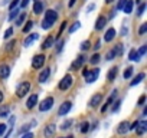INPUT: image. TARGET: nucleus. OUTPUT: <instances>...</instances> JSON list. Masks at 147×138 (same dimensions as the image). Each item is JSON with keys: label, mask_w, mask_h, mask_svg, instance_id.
<instances>
[{"label": "nucleus", "mask_w": 147, "mask_h": 138, "mask_svg": "<svg viewBox=\"0 0 147 138\" xmlns=\"http://www.w3.org/2000/svg\"><path fill=\"white\" fill-rule=\"evenodd\" d=\"M56 19H58V13L55 12V10H46V13H45V17H43V22H42V29L43 30H48V29H51L52 26H53V23L56 22Z\"/></svg>", "instance_id": "obj_1"}, {"label": "nucleus", "mask_w": 147, "mask_h": 138, "mask_svg": "<svg viewBox=\"0 0 147 138\" xmlns=\"http://www.w3.org/2000/svg\"><path fill=\"white\" fill-rule=\"evenodd\" d=\"M29 91H30V82L25 81V82H22V84L18 85V88H16V96L18 98H23Z\"/></svg>", "instance_id": "obj_2"}, {"label": "nucleus", "mask_w": 147, "mask_h": 138, "mask_svg": "<svg viewBox=\"0 0 147 138\" xmlns=\"http://www.w3.org/2000/svg\"><path fill=\"white\" fill-rule=\"evenodd\" d=\"M45 60H46V56H45L43 53L35 55L33 59H32V68H33V69H40V68L43 66Z\"/></svg>", "instance_id": "obj_3"}, {"label": "nucleus", "mask_w": 147, "mask_h": 138, "mask_svg": "<svg viewBox=\"0 0 147 138\" xmlns=\"http://www.w3.org/2000/svg\"><path fill=\"white\" fill-rule=\"evenodd\" d=\"M71 85H72V76H71L69 74H66V75L59 81L58 88H59L61 91H66V89H69V88H71Z\"/></svg>", "instance_id": "obj_4"}, {"label": "nucleus", "mask_w": 147, "mask_h": 138, "mask_svg": "<svg viewBox=\"0 0 147 138\" xmlns=\"http://www.w3.org/2000/svg\"><path fill=\"white\" fill-rule=\"evenodd\" d=\"M98 75H100V69L98 68H94V69H90L85 75V81L88 84H94L97 79H98Z\"/></svg>", "instance_id": "obj_5"}, {"label": "nucleus", "mask_w": 147, "mask_h": 138, "mask_svg": "<svg viewBox=\"0 0 147 138\" xmlns=\"http://www.w3.org/2000/svg\"><path fill=\"white\" fill-rule=\"evenodd\" d=\"M52 107H53V98H52V96H48V98H45V99L39 104V111H40V112H46V111H49Z\"/></svg>", "instance_id": "obj_6"}, {"label": "nucleus", "mask_w": 147, "mask_h": 138, "mask_svg": "<svg viewBox=\"0 0 147 138\" xmlns=\"http://www.w3.org/2000/svg\"><path fill=\"white\" fill-rule=\"evenodd\" d=\"M71 108H72V102H71V101H65V102L59 107V109H58V115H59V117H65V115L71 111Z\"/></svg>", "instance_id": "obj_7"}, {"label": "nucleus", "mask_w": 147, "mask_h": 138, "mask_svg": "<svg viewBox=\"0 0 147 138\" xmlns=\"http://www.w3.org/2000/svg\"><path fill=\"white\" fill-rule=\"evenodd\" d=\"M84 62H85V56L84 55H80L75 60L71 63V71H78V69L84 65Z\"/></svg>", "instance_id": "obj_8"}, {"label": "nucleus", "mask_w": 147, "mask_h": 138, "mask_svg": "<svg viewBox=\"0 0 147 138\" xmlns=\"http://www.w3.org/2000/svg\"><path fill=\"white\" fill-rule=\"evenodd\" d=\"M115 96H117V89H114V91H113V94H111V95L108 96L107 102H105V104H104V105L101 107V112H105V111L108 109V107H110V105H113V102H114Z\"/></svg>", "instance_id": "obj_9"}, {"label": "nucleus", "mask_w": 147, "mask_h": 138, "mask_svg": "<svg viewBox=\"0 0 147 138\" xmlns=\"http://www.w3.org/2000/svg\"><path fill=\"white\" fill-rule=\"evenodd\" d=\"M101 101H102V94H95V95H92V98L90 99V107H91V108H97V107L101 104Z\"/></svg>", "instance_id": "obj_10"}, {"label": "nucleus", "mask_w": 147, "mask_h": 138, "mask_svg": "<svg viewBox=\"0 0 147 138\" xmlns=\"http://www.w3.org/2000/svg\"><path fill=\"white\" fill-rule=\"evenodd\" d=\"M9 75H10L9 65H0V78L6 79V78H9Z\"/></svg>", "instance_id": "obj_11"}, {"label": "nucleus", "mask_w": 147, "mask_h": 138, "mask_svg": "<svg viewBox=\"0 0 147 138\" xmlns=\"http://www.w3.org/2000/svg\"><path fill=\"white\" fill-rule=\"evenodd\" d=\"M49 75H51V69H49V68H45L43 71L39 74V78H38V81H39L40 84H43V82H46V81H48Z\"/></svg>", "instance_id": "obj_12"}, {"label": "nucleus", "mask_w": 147, "mask_h": 138, "mask_svg": "<svg viewBox=\"0 0 147 138\" xmlns=\"http://www.w3.org/2000/svg\"><path fill=\"white\" fill-rule=\"evenodd\" d=\"M36 105H38V95L33 94V95L29 96V99H28V102H26V108H28V109H32V108H35Z\"/></svg>", "instance_id": "obj_13"}, {"label": "nucleus", "mask_w": 147, "mask_h": 138, "mask_svg": "<svg viewBox=\"0 0 147 138\" xmlns=\"http://www.w3.org/2000/svg\"><path fill=\"white\" fill-rule=\"evenodd\" d=\"M55 131H56V125H55V124H49V125H46L43 134H45L46 138H51L52 135H55Z\"/></svg>", "instance_id": "obj_14"}, {"label": "nucleus", "mask_w": 147, "mask_h": 138, "mask_svg": "<svg viewBox=\"0 0 147 138\" xmlns=\"http://www.w3.org/2000/svg\"><path fill=\"white\" fill-rule=\"evenodd\" d=\"M115 35H117L115 29H114V27H110V29L105 32V35H104V40H105V42H111V40L115 38Z\"/></svg>", "instance_id": "obj_15"}, {"label": "nucleus", "mask_w": 147, "mask_h": 138, "mask_svg": "<svg viewBox=\"0 0 147 138\" xmlns=\"http://www.w3.org/2000/svg\"><path fill=\"white\" fill-rule=\"evenodd\" d=\"M105 25H107V17L100 16V17L97 19V22H95V29H97V30H101V29L105 27Z\"/></svg>", "instance_id": "obj_16"}, {"label": "nucleus", "mask_w": 147, "mask_h": 138, "mask_svg": "<svg viewBox=\"0 0 147 138\" xmlns=\"http://www.w3.org/2000/svg\"><path fill=\"white\" fill-rule=\"evenodd\" d=\"M53 43H55V38L53 36H48L45 40H43V43H42V49H49V48H52L53 46Z\"/></svg>", "instance_id": "obj_17"}, {"label": "nucleus", "mask_w": 147, "mask_h": 138, "mask_svg": "<svg viewBox=\"0 0 147 138\" xmlns=\"http://www.w3.org/2000/svg\"><path fill=\"white\" fill-rule=\"evenodd\" d=\"M128 127H130V124H128L127 121H123V122H120V125H118V128H117V132H118L120 135H123V134H125V132L128 131Z\"/></svg>", "instance_id": "obj_18"}, {"label": "nucleus", "mask_w": 147, "mask_h": 138, "mask_svg": "<svg viewBox=\"0 0 147 138\" xmlns=\"http://www.w3.org/2000/svg\"><path fill=\"white\" fill-rule=\"evenodd\" d=\"M117 72H118V68H117V66L111 68V69H110V72L107 74V81L113 82V81L115 79V76H117Z\"/></svg>", "instance_id": "obj_19"}, {"label": "nucleus", "mask_w": 147, "mask_h": 138, "mask_svg": "<svg viewBox=\"0 0 147 138\" xmlns=\"http://www.w3.org/2000/svg\"><path fill=\"white\" fill-rule=\"evenodd\" d=\"M146 131H147V122H146V121H141V122H138V127H137L136 132H137L138 135H143Z\"/></svg>", "instance_id": "obj_20"}, {"label": "nucleus", "mask_w": 147, "mask_h": 138, "mask_svg": "<svg viewBox=\"0 0 147 138\" xmlns=\"http://www.w3.org/2000/svg\"><path fill=\"white\" fill-rule=\"evenodd\" d=\"M144 76H146V74H144V72H140V74H138V75H137V76H136L133 81H131L130 86H136V85H138V84H140V82L144 79Z\"/></svg>", "instance_id": "obj_21"}, {"label": "nucleus", "mask_w": 147, "mask_h": 138, "mask_svg": "<svg viewBox=\"0 0 147 138\" xmlns=\"http://www.w3.org/2000/svg\"><path fill=\"white\" fill-rule=\"evenodd\" d=\"M133 6H134V2H133V0H127V3H125L124 7H123L124 13H125V15H130V13L133 12Z\"/></svg>", "instance_id": "obj_22"}, {"label": "nucleus", "mask_w": 147, "mask_h": 138, "mask_svg": "<svg viewBox=\"0 0 147 138\" xmlns=\"http://www.w3.org/2000/svg\"><path fill=\"white\" fill-rule=\"evenodd\" d=\"M38 38H39V36H38V33H32V35H29V36L26 38V40H25V46H26V48H28V46H30V45H32Z\"/></svg>", "instance_id": "obj_23"}, {"label": "nucleus", "mask_w": 147, "mask_h": 138, "mask_svg": "<svg viewBox=\"0 0 147 138\" xmlns=\"http://www.w3.org/2000/svg\"><path fill=\"white\" fill-rule=\"evenodd\" d=\"M128 59L133 60V62H138V60H140V55H138V52H137L136 49H131L130 53H128Z\"/></svg>", "instance_id": "obj_24"}, {"label": "nucleus", "mask_w": 147, "mask_h": 138, "mask_svg": "<svg viewBox=\"0 0 147 138\" xmlns=\"http://www.w3.org/2000/svg\"><path fill=\"white\" fill-rule=\"evenodd\" d=\"M42 10H43V3H42V2H35V5H33V12H35V15H40Z\"/></svg>", "instance_id": "obj_25"}, {"label": "nucleus", "mask_w": 147, "mask_h": 138, "mask_svg": "<svg viewBox=\"0 0 147 138\" xmlns=\"http://www.w3.org/2000/svg\"><path fill=\"white\" fill-rule=\"evenodd\" d=\"M35 124H36V121H33L32 124H26V125H23V127L19 129V132H18V134H19V137H20V135H23V134H26V132H29V128H30L32 125H35Z\"/></svg>", "instance_id": "obj_26"}, {"label": "nucleus", "mask_w": 147, "mask_h": 138, "mask_svg": "<svg viewBox=\"0 0 147 138\" xmlns=\"http://www.w3.org/2000/svg\"><path fill=\"white\" fill-rule=\"evenodd\" d=\"M131 75H133V66H128L125 71H124V74H123V78L124 79H128V78H131Z\"/></svg>", "instance_id": "obj_27"}, {"label": "nucleus", "mask_w": 147, "mask_h": 138, "mask_svg": "<svg viewBox=\"0 0 147 138\" xmlns=\"http://www.w3.org/2000/svg\"><path fill=\"white\" fill-rule=\"evenodd\" d=\"M9 112H10V108L9 107H2V108H0V117H2V118L7 117Z\"/></svg>", "instance_id": "obj_28"}, {"label": "nucleus", "mask_w": 147, "mask_h": 138, "mask_svg": "<svg viewBox=\"0 0 147 138\" xmlns=\"http://www.w3.org/2000/svg\"><path fill=\"white\" fill-rule=\"evenodd\" d=\"M100 60H101V56H100L98 53H94V55H92V58L90 59V63H91V65H97Z\"/></svg>", "instance_id": "obj_29"}, {"label": "nucleus", "mask_w": 147, "mask_h": 138, "mask_svg": "<svg viewBox=\"0 0 147 138\" xmlns=\"http://www.w3.org/2000/svg\"><path fill=\"white\" fill-rule=\"evenodd\" d=\"M114 52H115V55H123V53H124V46H123L121 43H118V45L114 48Z\"/></svg>", "instance_id": "obj_30"}, {"label": "nucleus", "mask_w": 147, "mask_h": 138, "mask_svg": "<svg viewBox=\"0 0 147 138\" xmlns=\"http://www.w3.org/2000/svg\"><path fill=\"white\" fill-rule=\"evenodd\" d=\"M80 27H81V23H80V22H75V23H74V25L69 27V30H68V32H69V33H74L75 30H78Z\"/></svg>", "instance_id": "obj_31"}, {"label": "nucleus", "mask_w": 147, "mask_h": 138, "mask_svg": "<svg viewBox=\"0 0 147 138\" xmlns=\"http://www.w3.org/2000/svg\"><path fill=\"white\" fill-rule=\"evenodd\" d=\"M63 45H65V40H61V39H58V43H56V49H55V52H56V53H59V52L62 50Z\"/></svg>", "instance_id": "obj_32"}, {"label": "nucleus", "mask_w": 147, "mask_h": 138, "mask_svg": "<svg viewBox=\"0 0 147 138\" xmlns=\"http://www.w3.org/2000/svg\"><path fill=\"white\" fill-rule=\"evenodd\" d=\"M88 131H90V122H87V121H85V122H82V124H81V132H82V134H85V132H88Z\"/></svg>", "instance_id": "obj_33"}, {"label": "nucleus", "mask_w": 147, "mask_h": 138, "mask_svg": "<svg viewBox=\"0 0 147 138\" xmlns=\"http://www.w3.org/2000/svg\"><path fill=\"white\" fill-rule=\"evenodd\" d=\"M146 7H147V5H146V3H141V5L138 6V10H137V16H143V13H144Z\"/></svg>", "instance_id": "obj_34"}, {"label": "nucleus", "mask_w": 147, "mask_h": 138, "mask_svg": "<svg viewBox=\"0 0 147 138\" xmlns=\"http://www.w3.org/2000/svg\"><path fill=\"white\" fill-rule=\"evenodd\" d=\"M25 19H26V13H22L20 16H18V19H16V25L20 26V25L25 22Z\"/></svg>", "instance_id": "obj_35"}, {"label": "nucleus", "mask_w": 147, "mask_h": 138, "mask_svg": "<svg viewBox=\"0 0 147 138\" xmlns=\"http://www.w3.org/2000/svg\"><path fill=\"white\" fill-rule=\"evenodd\" d=\"M90 48H91V42L90 40H84L81 43V50H88Z\"/></svg>", "instance_id": "obj_36"}, {"label": "nucleus", "mask_w": 147, "mask_h": 138, "mask_svg": "<svg viewBox=\"0 0 147 138\" xmlns=\"http://www.w3.org/2000/svg\"><path fill=\"white\" fill-rule=\"evenodd\" d=\"M71 124H72V119H66V121H63L62 125H61V129H68V128H71Z\"/></svg>", "instance_id": "obj_37"}, {"label": "nucleus", "mask_w": 147, "mask_h": 138, "mask_svg": "<svg viewBox=\"0 0 147 138\" xmlns=\"http://www.w3.org/2000/svg\"><path fill=\"white\" fill-rule=\"evenodd\" d=\"M12 13L9 15V20H13L18 15H19V12H20V9H13V10H10Z\"/></svg>", "instance_id": "obj_38"}, {"label": "nucleus", "mask_w": 147, "mask_h": 138, "mask_svg": "<svg viewBox=\"0 0 147 138\" xmlns=\"http://www.w3.org/2000/svg\"><path fill=\"white\" fill-rule=\"evenodd\" d=\"M115 56H117V55H115L114 49H111V50H108V52H107V56H105V58H107V60H113Z\"/></svg>", "instance_id": "obj_39"}, {"label": "nucleus", "mask_w": 147, "mask_h": 138, "mask_svg": "<svg viewBox=\"0 0 147 138\" xmlns=\"http://www.w3.org/2000/svg\"><path fill=\"white\" fill-rule=\"evenodd\" d=\"M120 107H121V101L118 99V101H115V102H114V105L111 107V111H113V112H117V111L120 109Z\"/></svg>", "instance_id": "obj_40"}, {"label": "nucleus", "mask_w": 147, "mask_h": 138, "mask_svg": "<svg viewBox=\"0 0 147 138\" xmlns=\"http://www.w3.org/2000/svg\"><path fill=\"white\" fill-rule=\"evenodd\" d=\"M146 30H147V23H143L141 26H140V29H138V35H144L146 33Z\"/></svg>", "instance_id": "obj_41"}, {"label": "nucleus", "mask_w": 147, "mask_h": 138, "mask_svg": "<svg viewBox=\"0 0 147 138\" xmlns=\"http://www.w3.org/2000/svg\"><path fill=\"white\" fill-rule=\"evenodd\" d=\"M137 52H138L140 58H141V56H144V55H146V52H147V45H143V46L140 48V50H137Z\"/></svg>", "instance_id": "obj_42"}, {"label": "nucleus", "mask_w": 147, "mask_h": 138, "mask_svg": "<svg viewBox=\"0 0 147 138\" xmlns=\"http://www.w3.org/2000/svg\"><path fill=\"white\" fill-rule=\"evenodd\" d=\"M32 27H33V22H28V23H26V26L23 27V32H25V33H28Z\"/></svg>", "instance_id": "obj_43"}, {"label": "nucleus", "mask_w": 147, "mask_h": 138, "mask_svg": "<svg viewBox=\"0 0 147 138\" xmlns=\"http://www.w3.org/2000/svg\"><path fill=\"white\" fill-rule=\"evenodd\" d=\"M138 122H140V121H134V122L128 127V131H136V129H137V127H138Z\"/></svg>", "instance_id": "obj_44"}, {"label": "nucleus", "mask_w": 147, "mask_h": 138, "mask_svg": "<svg viewBox=\"0 0 147 138\" xmlns=\"http://www.w3.org/2000/svg\"><path fill=\"white\" fill-rule=\"evenodd\" d=\"M19 5V0H12V3L9 5V10H13V9H16V6Z\"/></svg>", "instance_id": "obj_45"}, {"label": "nucleus", "mask_w": 147, "mask_h": 138, "mask_svg": "<svg viewBox=\"0 0 147 138\" xmlns=\"http://www.w3.org/2000/svg\"><path fill=\"white\" fill-rule=\"evenodd\" d=\"M12 35H13V29H12V27H9V29L5 32V39H9Z\"/></svg>", "instance_id": "obj_46"}, {"label": "nucleus", "mask_w": 147, "mask_h": 138, "mask_svg": "<svg viewBox=\"0 0 147 138\" xmlns=\"http://www.w3.org/2000/svg\"><path fill=\"white\" fill-rule=\"evenodd\" d=\"M144 102H146V95H141V96L138 98L137 105H138V107H143V105H144Z\"/></svg>", "instance_id": "obj_47"}, {"label": "nucleus", "mask_w": 147, "mask_h": 138, "mask_svg": "<svg viewBox=\"0 0 147 138\" xmlns=\"http://www.w3.org/2000/svg\"><path fill=\"white\" fill-rule=\"evenodd\" d=\"M125 3H127V0H120V2L117 3V9H118V10H123V7H124Z\"/></svg>", "instance_id": "obj_48"}, {"label": "nucleus", "mask_w": 147, "mask_h": 138, "mask_svg": "<svg viewBox=\"0 0 147 138\" xmlns=\"http://www.w3.org/2000/svg\"><path fill=\"white\" fill-rule=\"evenodd\" d=\"M127 33H128V27L123 26V27H121V32H120V35H121V36H125Z\"/></svg>", "instance_id": "obj_49"}, {"label": "nucleus", "mask_w": 147, "mask_h": 138, "mask_svg": "<svg viewBox=\"0 0 147 138\" xmlns=\"http://www.w3.org/2000/svg\"><path fill=\"white\" fill-rule=\"evenodd\" d=\"M20 138H35V135H33L32 132H26V134L20 135Z\"/></svg>", "instance_id": "obj_50"}, {"label": "nucleus", "mask_w": 147, "mask_h": 138, "mask_svg": "<svg viewBox=\"0 0 147 138\" xmlns=\"http://www.w3.org/2000/svg\"><path fill=\"white\" fill-rule=\"evenodd\" d=\"M28 5H29V0H22V3H20V7H22V9H25V7H26Z\"/></svg>", "instance_id": "obj_51"}, {"label": "nucleus", "mask_w": 147, "mask_h": 138, "mask_svg": "<svg viewBox=\"0 0 147 138\" xmlns=\"http://www.w3.org/2000/svg\"><path fill=\"white\" fill-rule=\"evenodd\" d=\"M5 131H6V125L5 124H0V135H2Z\"/></svg>", "instance_id": "obj_52"}, {"label": "nucleus", "mask_w": 147, "mask_h": 138, "mask_svg": "<svg viewBox=\"0 0 147 138\" xmlns=\"http://www.w3.org/2000/svg\"><path fill=\"white\" fill-rule=\"evenodd\" d=\"M94 9H95V5H94V3H92V5H90V6H88V7H87V12H88V13H90V12H91V10H94Z\"/></svg>", "instance_id": "obj_53"}, {"label": "nucleus", "mask_w": 147, "mask_h": 138, "mask_svg": "<svg viewBox=\"0 0 147 138\" xmlns=\"http://www.w3.org/2000/svg\"><path fill=\"white\" fill-rule=\"evenodd\" d=\"M15 43H16V42H15V40H12V42L7 45V48H6V49H7V50H12V48H13V45H15Z\"/></svg>", "instance_id": "obj_54"}, {"label": "nucleus", "mask_w": 147, "mask_h": 138, "mask_svg": "<svg viewBox=\"0 0 147 138\" xmlns=\"http://www.w3.org/2000/svg\"><path fill=\"white\" fill-rule=\"evenodd\" d=\"M100 48H101V42H100V40H98V42H97V43H95V46H94V49H95V50H98V49H100Z\"/></svg>", "instance_id": "obj_55"}, {"label": "nucleus", "mask_w": 147, "mask_h": 138, "mask_svg": "<svg viewBox=\"0 0 147 138\" xmlns=\"http://www.w3.org/2000/svg\"><path fill=\"white\" fill-rule=\"evenodd\" d=\"M75 2H77V0H69V3H68V6H69V7H72L74 5H75Z\"/></svg>", "instance_id": "obj_56"}, {"label": "nucleus", "mask_w": 147, "mask_h": 138, "mask_svg": "<svg viewBox=\"0 0 147 138\" xmlns=\"http://www.w3.org/2000/svg\"><path fill=\"white\" fill-rule=\"evenodd\" d=\"M2 101H3V92L0 91V104H2Z\"/></svg>", "instance_id": "obj_57"}, {"label": "nucleus", "mask_w": 147, "mask_h": 138, "mask_svg": "<svg viewBox=\"0 0 147 138\" xmlns=\"http://www.w3.org/2000/svg\"><path fill=\"white\" fill-rule=\"evenodd\" d=\"M113 2H114V0H105V3H108V5H110V3H113Z\"/></svg>", "instance_id": "obj_58"}, {"label": "nucleus", "mask_w": 147, "mask_h": 138, "mask_svg": "<svg viewBox=\"0 0 147 138\" xmlns=\"http://www.w3.org/2000/svg\"><path fill=\"white\" fill-rule=\"evenodd\" d=\"M61 138H74L72 135H68V137H61Z\"/></svg>", "instance_id": "obj_59"}, {"label": "nucleus", "mask_w": 147, "mask_h": 138, "mask_svg": "<svg viewBox=\"0 0 147 138\" xmlns=\"http://www.w3.org/2000/svg\"><path fill=\"white\" fill-rule=\"evenodd\" d=\"M7 3V0H3V5H6Z\"/></svg>", "instance_id": "obj_60"}, {"label": "nucleus", "mask_w": 147, "mask_h": 138, "mask_svg": "<svg viewBox=\"0 0 147 138\" xmlns=\"http://www.w3.org/2000/svg\"><path fill=\"white\" fill-rule=\"evenodd\" d=\"M136 2H137V3H138V2H140V0H136Z\"/></svg>", "instance_id": "obj_61"}, {"label": "nucleus", "mask_w": 147, "mask_h": 138, "mask_svg": "<svg viewBox=\"0 0 147 138\" xmlns=\"http://www.w3.org/2000/svg\"><path fill=\"white\" fill-rule=\"evenodd\" d=\"M35 2H39V0H35Z\"/></svg>", "instance_id": "obj_62"}]
</instances>
